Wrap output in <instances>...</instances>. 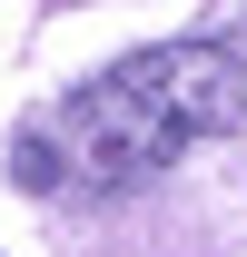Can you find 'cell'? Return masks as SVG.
Returning a JSON list of instances; mask_svg holds the SVG:
<instances>
[{
  "instance_id": "cell-2",
  "label": "cell",
  "mask_w": 247,
  "mask_h": 257,
  "mask_svg": "<svg viewBox=\"0 0 247 257\" xmlns=\"http://www.w3.org/2000/svg\"><path fill=\"white\" fill-rule=\"evenodd\" d=\"M10 178H20V188H60V149H50V139H20V149H10Z\"/></svg>"
},
{
  "instance_id": "cell-1",
  "label": "cell",
  "mask_w": 247,
  "mask_h": 257,
  "mask_svg": "<svg viewBox=\"0 0 247 257\" xmlns=\"http://www.w3.org/2000/svg\"><path fill=\"white\" fill-rule=\"evenodd\" d=\"M237 99H247L237 50H217V40H158V50H129L119 69L79 79L40 139L60 149V168L99 178V188H139L168 159H188L198 139H217L237 119Z\"/></svg>"
}]
</instances>
